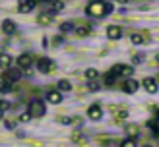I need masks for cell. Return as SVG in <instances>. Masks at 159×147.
Here are the masks:
<instances>
[{
	"instance_id": "cell-13",
	"label": "cell",
	"mask_w": 159,
	"mask_h": 147,
	"mask_svg": "<svg viewBox=\"0 0 159 147\" xmlns=\"http://www.w3.org/2000/svg\"><path fill=\"white\" fill-rule=\"evenodd\" d=\"M2 31H4L6 35H12L14 31H16V23H14L12 19H4V21H2Z\"/></svg>"
},
{
	"instance_id": "cell-11",
	"label": "cell",
	"mask_w": 159,
	"mask_h": 147,
	"mask_svg": "<svg viewBox=\"0 0 159 147\" xmlns=\"http://www.w3.org/2000/svg\"><path fill=\"white\" fill-rule=\"evenodd\" d=\"M47 101L52 105H60L62 103V93L60 91H49L47 93Z\"/></svg>"
},
{
	"instance_id": "cell-18",
	"label": "cell",
	"mask_w": 159,
	"mask_h": 147,
	"mask_svg": "<svg viewBox=\"0 0 159 147\" xmlns=\"http://www.w3.org/2000/svg\"><path fill=\"white\" fill-rule=\"evenodd\" d=\"M70 89H72V83H70L68 80H60L58 81V91L62 93V91H70Z\"/></svg>"
},
{
	"instance_id": "cell-31",
	"label": "cell",
	"mask_w": 159,
	"mask_h": 147,
	"mask_svg": "<svg viewBox=\"0 0 159 147\" xmlns=\"http://www.w3.org/2000/svg\"><path fill=\"white\" fill-rule=\"evenodd\" d=\"M10 108V103H6V101H0V112H4Z\"/></svg>"
},
{
	"instance_id": "cell-32",
	"label": "cell",
	"mask_w": 159,
	"mask_h": 147,
	"mask_svg": "<svg viewBox=\"0 0 159 147\" xmlns=\"http://www.w3.org/2000/svg\"><path fill=\"white\" fill-rule=\"evenodd\" d=\"M60 124H72V118H70V116H62V118H60Z\"/></svg>"
},
{
	"instance_id": "cell-30",
	"label": "cell",
	"mask_w": 159,
	"mask_h": 147,
	"mask_svg": "<svg viewBox=\"0 0 159 147\" xmlns=\"http://www.w3.org/2000/svg\"><path fill=\"white\" fill-rule=\"evenodd\" d=\"M62 10H64V4H62V0H60V2H57V4H54L52 12H62Z\"/></svg>"
},
{
	"instance_id": "cell-27",
	"label": "cell",
	"mask_w": 159,
	"mask_h": 147,
	"mask_svg": "<svg viewBox=\"0 0 159 147\" xmlns=\"http://www.w3.org/2000/svg\"><path fill=\"white\" fill-rule=\"evenodd\" d=\"M18 120H20V122H23V124H25V122H29V120H31V114H29V112H21Z\"/></svg>"
},
{
	"instance_id": "cell-10",
	"label": "cell",
	"mask_w": 159,
	"mask_h": 147,
	"mask_svg": "<svg viewBox=\"0 0 159 147\" xmlns=\"http://www.w3.org/2000/svg\"><path fill=\"white\" fill-rule=\"evenodd\" d=\"M14 87V81L10 80V77H8L6 74L2 76V77H0V91H2V93H6V91H10Z\"/></svg>"
},
{
	"instance_id": "cell-28",
	"label": "cell",
	"mask_w": 159,
	"mask_h": 147,
	"mask_svg": "<svg viewBox=\"0 0 159 147\" xmlns=\"http://www.w3.org/2000/svg\"><path fill=\"white\" fill-rule=\"evenodd\" d=\"M4 126H6L8 130H14L16 126H18V122H16V120H4Z\"/></svg>"
},
{
	"instance_id": "cell-24",
	"label": "cell",
	"mask_w": 159,
	"mask_h": 147,
	"mask_svg": "<svg viewBox=\"0 0 159 147\" xmlns=\"http://www.w3.org/2000/svg\"><path fill=\"white\" fill-rule=\"evenodd\" d=\"M87 89H89V91H99V89H101V85L95 81V80H91L89 83H87Z\"/></svg>"
},
{
	"instance_id": "cell-37",
	"label": "cell",
	"mask_w": 159,
	"mask_h": 147,
	"mask_svg": "<svg viewBox=\"0 0 159 147\" xmlns=\"http://www.w3.org/2000/svg\"><path fill=\"white\" fill-rule=\"evenodd\" d=\"M144 147H152V145H144Z\"/></svg>"
},
{
	"instance_id": "cell-17",
	"label": "cell",
	"mask_w": 159,
	"mask_h": 147,
	"mask_svg": "<svg viewBox=\"0 0 159 147\" xmlns=\"http://www.w3.org/2000/svg\"><path fill=\"white\" fill-rule=\"evenodd\" d=\"M74 33L78 37H87V35H91V29L87 25H78V27H74Z\"/></svg>"
},
{
	"instance_id": "cell-1",
	"label": "cell",
	"mask_w": 159,
	"mask_h": 147,
	"mask_svg": "<svg viewBox=\"0 0 159 147\" xmlns=\"http://www.w3.org/2000/svg\"><path fill=\"white\" fill-rule=\"evenodd\" d=\"M85 14L89 15V18H95V19H101L107 15V2H103V0H93L85 6Z\"/></svg>"
},
{
	"instance_id": "cell-16",
	"label": "cell",
	"mask_w": 159,
	"mask_h": 147,
	"mask_svg": "<svg viewBox=\"0 0 159 147\" xmlns=\"http://www.w3.org/2000/svg\"><path fill=\"white\" fill-rule=\"evenodd\" d=\"M12 64V56L8 52H0V68H10Z\"/></svg>"
},
{
	"instance_id": "cell-19",
	"label": "cell",
	"mask_w": 159,
	"mask_h": 147,
	"mask_svg": "<svg viewBox=\"0 0 159 147\" xmlns=\"http://www.w3.org/2000/svg\"><path fill=\"white\" fill-rule=\"evenodd\" d=\"M51 21H52V14H41L39 15V23H41V25H49Z\"/></svg>"
},
{
	"instance_id": "cell-25",
	"label": "cell",
	"mask_w": 159,
	"mask_h": 147,
	"mask_svg": "<svg viewBox=\"0 0 159 147\" xmlns=\"http://www.w3.org/2000/svg\"><path fill=\"white\" fill-rule=\"evenodd\" d=\"M118 147H136V139H124Z\"/></svg>"
},
{
	"instance_id": "cell-26",
	"label": "cell",
	"mask_w": 159,
	"mask_h": 147,
	"mask_svg": "<svg viewBox=\"0 0 159 147\" xmlns=\"http://www.w3.org/2000/svg\"><path fill=\"white\" fill-rule=\"evenodd\" d=\"M115 80H116V77L111 74V72H109V74H105V83H107V85H113V83H115Z\"/></svg>"
},
{
	"instance_id": "cell-23",
	"label": "cell",
	"mask_w": 159,
	"mask_h": 147,
	"mask_svg": "<svg viewBox=\"0 0 159 147\" xmlns=\"http://www.w3.org/2000/svg\"><path fill=\"white\" fill-rule=\"evenodd\" d=\"M72 29H74V23L72 21H66V23H62V25H60L62 33H68V31H72Z\"/></svg>"
},
{
	"instance_id": "cell-33",
	"label": "cell",
	"mask_w": 159,
	"mask_h": 147,
	"mask_svg": "<svg viewBox=\"0 0 159 147\" xmlns=\"http://www.w3.org/2000/svg\"><path fill=\"white\" fill-rule=\"evenodd\" d=\"M23 74H25V76H31V74H33V68H31V66L23 68Z\"/></svg>"
},
{
	"instance_id": "cell-8",
	"label": "cell",
	"mask_w": 159,
	"mask_h": 147,
	"mask_svg": "<svg viewBox=\"0 0 159 147\" xmlns=\"http://www.w3.org/2000/svg\"><path fill=\"white\" fill-rule=\"evenodd\" d=\"M144 87H146V91L149 93V95H153V93H157L159 85H157V81L153 80V77H146V80H144Z\"/></svg>"
},
{
	"instance_id": "cell-22",
	"label": "cell",
	"mask_w": 159,
	"mask_h": 147,
	"mask_svg": "<svg viewBox=\"0 0 159 147\" xmlns=\"http://www.w3.org/2000/svg\"><path fill=\"white\" fill-rule=\"evenodd\" d=\"M130 41H132V45H142V43H144V37L138 35V33H134V35H130Z\"/></svg>"
},
{
	"instance_id": "cell-7",
	"label": "cell",
	"mask_w": 159,
	"mask_h": 147,
	"mask_svg": "<svg viewBox=\"0 0 159 147\" xmlns=\"http://www.w3.org/2000/svg\"><path fill=\"white\" fill-rule=\"evenodd\" d=\"M87 116H89L91 120H101L103 118V110L99 105H91L89 108H87Z\"/></svg>"
},
{
	"instance_id": "cell-6",
	"label": "cell",
	"mask_w": 159,
	"mask_h": 147,
	"mask_svg": "<svg viewBox=\"0 0 159 147\" xmlns=\"http://www.w3.org/2000/svg\"><path fill=\"white\" fill-rule=\"evenodd\" d=\"M35 8V0H20L18 2V12L20 14H27Z\"/></svg>"
},
{
	"instance_id": "cell-9",
	"label": "cell",
	"mask_w": 159,
	"mask_h": 147,
	"mask_svg": "<svg viewBox=\"0 0 159 147\" xmlns=\"http://www.w3.org/2000/svg\"><path fill=\"white\" fill-rule=\"evenodd\" d=\"M107 37L113 39V41H116V39L122 37V29L118 25H111V27H107Z\"/></svg>"
},
{
	"instance_id": "cell-34",
	"label": "cell",
	"mask_w": 159,
	"mask_h": 147,
	"mask_svg": "<svg viewBox=\"0 0 159 147\" xmlns=\"http://www.w3.org/2000/svg\"><path fill=\"white\" fill-rule=\"evenodd\" d=\"M126 116H128V112H126V110H120V112L116 114V118H126Z\"/></svg>"
},
{
	"instance_id": "cell-3",
	"label": "cell",
	"mask_w": 159,
	"mask_h": 147,
	"mask_svg": "<svg viewBox=\"0 0 159 147\" xmlns=\"http://www.w3.org/2000/svg\"><path fill=\"white\" fill-rule=\"evenodd\" d=\"M111 74H113L115 77H120V76L130 77V76L134 74V68H132V66H124V64H115L113 70H111Z\"/></svg>"
},
{
	"instance_id": "cell-15",
	"label": "cell",
	"mask_w": 159,
	"mask_h": 147,
	"mask_svg": "<svg viewBox=\"0 0 159 147\" xmlns=\"http://www.w3.org/2000/svg\"><path fill=\"white\" fill-rule=\"evenodd\" d=\"M6 76L10 77L12 81H18L20 77H21V70H20V68H8V72H6Z\"/></svg>"
},
{
	"instance_id": "cell-14",
	"label": "cell",
	"mask_w": 159,
	"mask_h": 147,
	"mask_svg": "<svg viewBox=\"0 0 159 147\" xmlns=\"http://www.w3.org/2000/svg\"><path fill=\"white\" fill-rule=\"evenodd\" d=\"M140 134V128L136 126V124H130V126H126V136H128V139H136Z\"/></svg>"
},
{
	"instance_id": "cell-21",
	"label": "cell",
	"mask_w": 159,
	"mask_h": 147,
	"mask_svg": "<svg viewBox=\"0 0 159 147\" xmlns=\"http://www.w3.org/2000/svg\"><path fill=\"white\" fill-rule=\"evenodd\" d=\"M85 77H87V80H95V77H97V70H95V68H87L85 70Z\"/></svg>"
},
{
	"instance_id": "cell-29",
	"label": "cell",
	"mask_w": 159,
	"mask_h": 147,
	"mask_svg": "<svg viewBox=\"0 0 159 147\" xmlns=\"http://www.w3.org/2000/svg\"><path fill=\"white\" fill-rule=\"evenodd\" d=\"M132 62H134V64H140V62H144V54H134V56H132Z\"/></svg>"
},
{
	"instance_id": "cell-5",
	"label": "cell",
	"mask_w": 159,
	"mask_h": 147,
	"mask_svg": "<svg viewBox=\"0 0 159 147\" xmlns=\"http://www.w3.org/2000/svg\"><path fill=\"white\" fill-rule=\"evenodd\" d=\"M138 87H140V83L136 80H132V77H128L126 81H122V91L124 93H136Z\"/></svg>"
},
{
	"instance_id": "cell-12",
	"label": "cell",
	"mask_w": 159,
	"mask_h": 147,
	"mask_svg": "<svg viewBox=\"0 0 159 147\" xmlns=\"http://www.w3.org/2000/svg\"><path fill=\"white\" fill-rule=\"evenodd\" d=\"M31 62H33L31 54L29 52H23L21 56L18 58V68H27V66H31Z\"/></svg>"
},
{
	"instance_id": "cell-20",
	"label": "cell",
	"mask_w": 159,
	"mask_h": 147,
	"mask_svg": "<svg viewBox=\"0 0 159 147\" xmlns=\"http://www.w3.org/2000/svg\"><path fill=\"white\" fill-rule=\"evenodd\" d=\"M72 141H74V143H84L85 137H84L82 132H74V134H72Z\"/></svg>"
},
{
	"instance_id": "cell-35",
	"label": "cell",
	"mask_w": 159,
	"mask_h": 147,
	"mask_svg": "<svg viewBox=\"0 0 159 147\" xmlns=\"http://www.w3.org/2000/svg\"><path fill=\"white\" fill-rule=\"evenodd\" d=\"M155 62H157V64H159V54H157V56H155Z\"/></svg>"
},
{
	"instance_id": "cell-2",
	"label": "cell",
	"mask_w": 159,
	"mask_h": 147,
	"mask_svg": "<svg viewBox=\"0 0 159 147\" xmlns=\"http://www.w3.org/2000/svg\"><path fill=\"white\" fill-rule=\"evenodd\" d=\"M27 112L31 114V118H39V116H43L47 112V106H45V101L41 99H33L29 103V108H27Z\"/></svg>"
},
{
	"instance_id": "cell-4",
	"label": "cell",
	"mask_w": 159,
	"mask_h": 147,
	"mask_svg": "<svg viewBox=\"0 0 159 147\" xmlns=\"http://www.w3.org/2000/svg\"><path fill=\"white\" fill-rule=\"evenodd\" d=\"M37 70H39V72H43V74H51L52 70H54V62L51 58H39L37 60Z\"/></svg>"
},
{
	"instance_id": "cell-36",
	"label": "cell",
	"mask_w": 159,
	"mask_h": 147,
	"mask_svg": "<svg viewBox=\"0 0 159 147\" xmlns=\"http://www.w3.org/2000/svg\"><path fill=\"white\" fill-rule=\"evenodd\" d=\"M118 2H128V0H118Z\"/></svg>"
}]
</instances>
